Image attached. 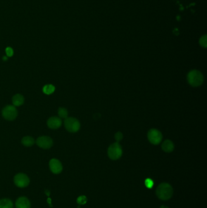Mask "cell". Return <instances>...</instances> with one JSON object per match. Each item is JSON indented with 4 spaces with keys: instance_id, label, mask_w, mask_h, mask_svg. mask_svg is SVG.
Wrapping results in <instances>:
<instances>
[{
    "instance_id": "1",
    "label": "cell",
    "mask_w": 207,
    "mask_h": 208,
    "mask_svg": "<svg viewBox=\"0 0 207 208\" xmlns=\"http://www.w3.org/2000/svg\"><path fill=\"white\" fill-rule=\"evenodd\" d=\"M156 195L161 200H168L170 199L173 195V189L170 184L163 183L157 188Z\"/></svg>"
},
{
    "instance_id": "2",
    "label": "cell",
    "mask_w": 207,
    "mask_h": 208,
    "mask_svg": "<svg viewBox=\"0 0 207 208\" xmlns=\"http://www.w3.org/2000/svg\"><path fill=\"white\" fill-rule=\"evenodd\" d=\"M204 79L202 74L196 70L191 71L187 75V80L189 84L194 87L201 85L204 82Z\"/></svg>"
},
{
    "instance_id": "3",
    "label": "cell",
    "mask_w": 207,
    "mask_h": 208,
    "mask_svg": "<svg viewBox=\"0 0 207 208\" xmlns=\"http://www.w3.org/2000/svg\"><path fill=\"white\" fill-rule=\"evenodd\" d=\"M122 153V148L118 142L111 144L108 150V156L112 160H117L121 158Z\"/></svg>"
},
{
    "instance_id": "4",
    "label": "cell",
    "mask_w": 207,
    "mask_h": 208,
    "mask_svg": "<svg viewBox=\"0 0 207 208\" xmlns=\"http://www.w3.org/2000/svg\"><path fill=\"white\" fill-rule=\"evenodd\" d=\"M66 129L71 133L77 132L80 128V124L78 119L75 118H67L64 120Z\"/></svg>"
},
{
    "instance_id": "5",
    "label": "cell",
    "mask_w": 207,
    "mask_h": 208,
    "mask_svg": "<svg viewBox=\"0 0 207 208\" xmlns=\"http://www.w3.org/2000/svg\"><path fill=\"white\" fill-rule=\"evenodd\" d=\"M2 116L6 120H13L18 116V111L14 105H7L2 110Z\"/></svg>"
},
{
    "instance_id": "6",
    "label": "cell",
    "mask_w": 207,
    "mask_h": 208,
    "mask_svg": "<svg viewBox=\"0 0 207 208\" xmlns=\"http://www.w3.org/2000/svg\"><path fill=\"white\" fill-rule=\"evenodd\" d=\"M162 134L157 129H151L148 133V139L150 143L153 145H158L162 141Z\"/></svg>"
},
{
    "instance_id": "7",
    "label": "cell",
    "mask_w": 207,
    "mask_h": 208,
    "mask_svg": "<svg viewBox=\"0 0 207 208\" xmlns=\"http://www.w3.org/2000/svg\"><path fill=\"white\" fill-rule=\"evenodd\" d=\"M29 177L24 174H18L14 177V183L18 188H23L27 187L29 184Z\"/></svg>"
},
{
    "instance_id": "8",
    "label": "cell",
    "mask_w": 207,
    "mask_h": 208,
    "mask_svg": "<svg viewBox=\"0 0 207 208\" xmlns=\"http://www.w3.org/2000/svg\"><path fill=\"white\" fill-rule=\"evenodd\" d=\"M36 144L42 149H49L53 146V140L49 136H43L37 138Z\"/></svg>"
},
{
    "instance_id": "9",
    "label": "cell",
    "mask_w": 207,
    "mask_h": 208,
    "mask_svg": "<svg viewBox=\"0 0 207 208\" xmlns=\"http://www.w3.org/2000/svg\"><path fill=\"white\" fill-rule=\"evenodd\" d=\"M49 167L51 172L54 174H59L63 170L62 164L59 160L53 158L49 162Z\"/></svg>"
},
{
    "instance_id": "10",
    "label": "cell",
    "mask_w": 207,
    "mask_h": 208,
    "mask_svg": "<svg viewBox=\"0 0 207 208\" xmlns=\"http://www.w3.org/2000/svg\"><path fill=\"white\" fill-rule=\"evenodd\" d=\"M47 124L48 127L51 129H57L61 127L62 120L59 117L53 116L47 120Z\"/></svg>"
},
{
    "instance_id": "11",
    "label": "cell",
    "mask_w": 207,
    "mask_h": 208,
    "mask_svg": "<svg viewBox=\"0 0 207 208\" xmlns=\"http://www.w3.org/2000/svg\"><path fill=\"white\" fill-rule=\"evenodd\" d=\"M15 206L16 208H30V203L28 198L21 197L16 200Z\"/></svg>"
},
{
    "instance_id": "12",
    "label": "cell",
    "mask_w": 207,
    "mask_h": 208,
    "mask_svg": "<svg viewBox=\"0 0 207 208\" xmlns=\"http://www.w3.org/2000/svg\"><path fill=\"white\" fill-rule=\"evenodd\" d=\"M162 149L165 152L170 153L174 150V145L170 140H165L162 143Z\"/></svg>"
},
{
    "instance_id": "13",
    "label": "cell",
    "mask_w": 207,
    "mask_h": 208,
    "mask_svg": "<svg viewBox=\"0 0 207 208\" xmlns=\"http://www.w3.org/2000/svg\"><path fill=\"white\" fill-rule=\"evenodd\" d=\"M24 102V98L23 96L20 94H16L12 97V103L15 106L22 105Z\"/></svg>"
},
{
    "instance_id": "14",
    "label": "cell",
    "mask_w": 207,
    "mask_h": 208,
    "mask_svg": "<svg viewBox=\"0 0 207 208\" xmlns=\"http://www.w3.org/2000/svg\"><path fill=\"white\" fill-rule=\"evenodd\" d=\"M21 143L26 147H31L35 144V140L32 137L28 136L23 138Z\"/></svg>"
},
{
    "instance_id": "15",
    "label": "cell",
    "mask_w": 207,
    "mask_h": 208,
    "mask_svg": "<svg viewBox=\"0 0 207 208\" xmlns=\"http://www.w3.org/2000/svg\"><path fill=\"white\" fill-rule=\"evenodd\" d=\"M0 208H14V205L10 199L4 198L0 200Z\"/></svg>"
},
{
    "instance_id": "16",
    "label": "cell",
    "mask_w": 207,
    "mask_h": 208,
    "mask_svg": "<svg viewBox=\"0 0 207 208\" xmlns=\"http://www.w3.org/2000/svg\"><path fill=\"white\" fill-rule=\"evenodd\" d=\"M55 90V87L52 84H47L43 88V91L45 94L50 95L54 93Z\"/></svg>"
},
{
    "instance_id": "17",
    "label": "cell",
    "mask_w": 207,
    "mask_h": 208,
    "mask_svg": "<svg viewBox=\"0 0 207 208\" xmlns=\"http://www.w3.org/2000/svg\"><path fill=\"white\" fill-rule=\"evenodd\" d=\"M58 115L59 118L66 119L68 118V111L65 108L60 107L58 110Z\"/></svg>"
},
{
    "instance_id": "18",
    "label": "cell",
    "mask_w": 207,
    "mask_h": 208,
    "mask_svg": "<svg viewBox=\"0 0 207 208\" xmlns=\"http://www.w3.org/2000/svg\"><path fill=\"white\" fill-rule=\"evenodd\" d=\"M199 44L200 45L206 48L207 46V35H204L200 37L199 39Z\"/></svg>"
},
{
    "instance_id": "19",
    "label": "cell",
    "mask_w": 207,
    "mask_h": 208,
    "mask_svg": "<svg viewBox=\"0 0 207 208\" xmlns=\"http://www.w3.org/2000/svg\"><path fill=\"white\" fill-rule=\"evenodd\" d=\"M77 202L79 205H85L87 203V197L84 195L80 196L77 198Z\"/></svg>"
},
{
    "instance_id": "20",
    "label": "cell",
    "mask_w": 207,
    "mask_h": 208,
    "mask_svg": "<svg viewBox=\"0 0 207 208\" xmlns=\"http://www.w3.org/2000/svg\"><path fill=\"white\" fill-rule=\"evenodd\" d=\"M145 184L147 188L151 189L154 185V181L151 179H146V180L145 181Z\"/></svg>"
},
{
    "instance_id": "21",
    "label": "cell",
    "mask_w": 207,
    "mask_h": 208,
    "mask_svg": "<svg viewBox=\"0 0 207 208\" xmlns=\"http://www.w3.org/2000/svg\"><path fill=\"white\" fill-rule=\"evenodd\" d=\"M6 53L7 57H12L14 55V50L11 47H7L6 48Z\"/></svg>"
},
{
    "instance_id": "22",
    "label": "cell",
    "mask_w": 207,
    "mask_h": 208,
    "mask_svg": "<svg viewBox=\"0 0 207 208\" xmlns=\"http://www.w3.org/2000/svg\"><path fill=\"white\" fill-rule=\"evenodd\" d=\"M123 134L121 133V132H118L117 133H116V134H115V139H116V141L118 142V141H120L122 139H123Z\"/></svg>"
},
{
    "instance_id": "23",
    "label": "cell",
    "mask_w": 207,
    "mask_h": 208,
    "mask_svg": "<svg viewBox=\"0 0 207 208\" xmlns=\"http://www.w3.org/2000/svg\"><path fill=\"white\" fill-rule=\"evenodd\" d=\"M7 56H4L3 57H2V60H4V61H7Z\"/></svg>"
},
{
    "instance_id": "24",
    "label": "cell",
    "mask_w": 207,
    "mask_h": 208,
    "mask_svg": "<svg viewBox=\"0 0 207 208\" xmlns=\"http://www.w3.org/2000/svg\"><path fill=\"white\" fill-rule=\"evenodd\" d=\"M45 192H46V193L47 194V196H49V195H50V192H49L48 190H46Z\"/></svg>"
},
{
    "instance_id": "25",
    "label": "cell",
    "mask_w": 207,
    "mask_h": 208,
    "mask_svg": "<svg viewBox=\"0 0 207 208\" xmlns=\"http://www.w3.org/2000/svg\"><path fill=\"white\" fill-rule=\"evenodd\" d=\"M47 202H48L49 205H51V198H48V200H47Z\"/></svg>"
},
{
    "instance_id": "26",
    "label": "cell",
    "mask_w": 207,
    "mask_h": 208,
    "mask_svg": "<svg viewBox=\"0 0 207 208\" xmlns=\"http://www.w3.org/2000/svg\"><path fill=\"white\" fill-rule=\"evenodd\" d=\"M160 208H169L168 207H166V206H162Z\"/></svg>"
}]
</instances>
